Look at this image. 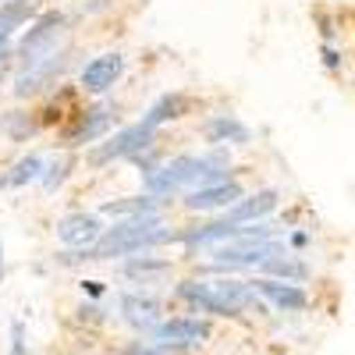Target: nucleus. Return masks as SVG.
<instances>
[{
    "label": "nucleus",
    "mask_w": 355,
    "mask_h": 355,
    "mask_svg": "<svg viewBox=\"0 0 355 355\" xmlns=\"http://www.w3.org/2000/svg\"><path fill=\"white\" fill-rule=\"evenodd\" d=\"M121 313L132 327H142V331H157V316H160V306L153 299H142V295H121Z\"/></svg>",
    "instance_id": "2eb2a0df"
},
{
    "label": "nucleus",
    "mask_w": 355,
    "mask_h": 355,
    "mask_svg": "<svg viewBox=\"0 0 355 355\" xmlns=\"http://www.w3.org/2000/svg\"><path fill=\"white\" fill-rule=\"evenodd\" d=\"M0 82H4V61H0Z\"/></svg>",
    "instance_id": "7c9ffc66"
},
{
    "label": "nucleus",
    "mask_w": 355,
    "mask_h": 355,
    "mask_svg": "<svg viewBox=\"0 0 355 355\" xmlns=\"http://www.w3.org/2000/svg\"><path fill=\"white\" fill-rule=\"evenodd\" d=\"M11 355H25V327H21V320L11 323Z\"/></svg>",
    "instance_id": "b1692460"
},
{
    "label": "nucleus",
    "mask_w": 355,
    "mask_h": 355,
    "mask_svg": "<svg viewBox=\"0 0 355 355\" xmlns=\"http://www.w3.org/2000/svg\"><path fill=\"white\" fill-rule=\"evenodd\" d=\"M206 139L210 142H249V128L242 121H234V117L220 114L206 125Z\"/></svg>",
    "instance_id": "f3484780"
},
{
    "label": "nucleus",
    "mask_w": 355,
    "mask_h": 355,
    "mask_svg": "<svg viewBox=\"0 0 355 355\" xmlns=\"http://www.w3.org/2000/svg\"><path fill=\"white\" fill-rule=\"evenodd\" d=\"M107 128H110V107H93V110H85L75 121V128L64 135V142L68 146H85V142L100 139Z\"/></svg>",
    "instance_id": "ddd939ff"
},
{
    "label": "nucleus",
    "mask_w": 355,
    "mask_h": 355,
    "mask_svg": "<svg viewBox=\"0 0 355 355\" xmlns=\"http://www.w3.org/2000/svg\"><path fill=\"white\" fill-rule=\"evenodd\" d=\"M64 25H68V18H64L61 11H46V15H40V18L33 21V28H28V33L21 36V43H18L21 64H25V68H36L40 61L53 57V46H57V40H61Z\"/></svg>",
    "instance_id": "7ed1b4c3"
},
{
    "label": "nucleus",
    "mask_w": 355,
    "mask_h": 355,
    "mask_svg": "<svg viewBox=\"0 0 355 355\" xmlns=\"http://www.w3.org/2000/svg\"><path fill=\"white\" fill-rule=\"evenodd\" d=\"M263 274H274V277H284V281H306L309 277V266L302 259H291V256H274L259 266Z\"/></svg>",
    "instance_id": "a211bd4d"
},
{
    "label": "nucleus",
    "mask_w": 355,
    "mask_h": 355,
    "mask_svg": "<svg viewBox=\"0 0 355 355\" xmlns=\"http://www.w3.org/2000/svg\"><path fill=\"white\" fill-rule=\"evenodd\" d=\"M121 355H174V352L164 348V345H142V341H135V345H128Z\"/></svg>",
    "instance_id": "5701e85b"
},
{
    "label": "nucleus",
    "mask_w": 355,
    "mask_h": 355,
    "mask_svg": "<svg viewBox=\"0 0 355 355\" xmlns=\"http://www.w3.org/2000/svg\"><path fill=\"white\" fill-rule=\"evenodd\" d=\"M202 157H174L171 164L157 167L150 178H146V189L150 196H167V192H178L185 182H196V171H199Z\"/></svg>",
    "instance_id": "39448f33"
},
{
    "label": "nucleus",
    "mask_w": 355,
    "mask_h": 355,
    "mask_svg": "<svg viewBox=\"0 0 355 355\" xmlns=\"http://www.w3.org/2000/svg\"><path fill=\"white\" fill-rule=\"evenodd\" d=\"M153 338H157L164 348H185V345H199L202 338H210V327H206L202 320H192V316H178V320L157 323Z\"/></svg>",
    "instance_id": "1a4fd4ad"
},
{
    "label": "nucleus",
    "mask_w": 355,
    "mask_h": 355,
    "mask_svg": "<svg viewBox=\"0 0 355 355\" xmlns=\"http://www.w3.org/2000/svg\"><path fill=\"white\" fill-rule=\"evenodd\" d=\"M153 146V128H146L142 121L117 132L107 146L96 150V164H107V160H117V157H142V150H150Z\"/></svg>",
    "instance_id": "423d86ee"
},
{
    "label": "nucleus",
    "mask_w": 355,
    "mask_h": 355,
    "mask_svg": "<svg viewBox=\"0 0 355 355\" xmlns=\"http://www.w3.org/2000/svg\"><path fill=\"white\" fill-rule=\"evenodd\" d=\"M164 270H167V263H164V259H153L150 252H146V256H135V259L125 266L128 277H142V281L153 277V274H164Z\"/></svg>",
    "instance_id": "412c9836"
},
{
    "label": "nucleus",
    "mask_w": 355,
    "mask_h": 355,
    "mask_svg": "<svg viewBox=\"0 0 355 355\" xmlns=\"http://www.w3.org/2000/svg\"><path fill=\"white\" fill-rule=\"evenodd\" d=\"M323 64H327L331 71L341 64V57H338V50H331V46H323Z\"/></svg>",
    "instance_id": "393cba45"
},
{
    "label": "nucleus",
    "mask_w": 355,
    "mask_h": 355,
    "mask_svg": "<svg viewBox=\"0 0 355 355\" xmlns=\"http://www.w3.org/2000/svg\"><path fill=\"white\" fill-rule=\"evenodd\" d=\"M171 231H164V220L157 214H142V217H128L121 224H114L103 231V239L93 249H78L71 256H61L64 263H78V259H114V256H135V252H150L153 245L167 242Z\"/></svg>",
    "instance_id": "f257e3e1"
},
{
    "label": "nucleus",
    "mask_w": 355,
    "mask_h": 355,
    "mask_svg": "<svg viewBox=\"0 0 355 355\" xmlns=\"http://www.w3.org/2000/svg\"><path fill=\"white\" fill-rule=\"evenodd\" d=\"M68 171H71V160H68V157L53 160V164H50V174H43V189H46V192H53V189L68 178Z\"/></svg>",
    "instance_id": "4be33fe9"
},
{
    "label": "nucleus",
    "mask_w": 355,
    "mask_h": 355,
    "mask_svg": "<svg viewBox=\"0 0 355 355\" xmlns=\"http://www.w3.org/2000/svg\"><path fill=\"white\" fill-rule=\"evenodd\" d=\"M234 202H242V189H239V182L206 185V189H196V192L185 199L189 210H231Z\"/></svg>",
    "instance_id": "9b49d317"
},
{
    "label": "nucleus",
    "mask_w": 355,
    "mask_h": 355,
    "mask_svg": "<svg viewBox=\"0 0 355 355\" xmlns=\"http://www.w3.org/2000/svg\"><path fill=\"white\" fill-rule=\"evenodd\" d=\"M125 71V57L121 53H103L96 61H89L82 68V89L85 93H107V89L121 78Z\"/></svg>",
    "instance_id": "9d476101"
},
{
    "label": "nucleus",
    "mask_w": 355,
    "mask_h": 355,
    "mask_svg": "<svg viewBox=\"0 0 355 355\" xmlns=\"http://www.w3.org/2000/svg\"><path fill=\"white\" fill-rule=\"evenodd\" d=\"M306 242H309V239H306L302 231H295V234H291V245H306Z\"/></svg>",
    "instance_id": "c85d7f7f"
},
{
    "label": "nucleus",
    "mask_w": 355,
    "mask_h": 355,
    "mask_svg": "<svg viewBox=\"0 0 355 355\" xmlns=\"http://www.w3.org/2000/svg\"><path fill=\"white\" fill-rule=\"evenodd\" d=\"M274 256H284V245L270 239H239V242H224L214 249V263L231 266V270L234 266H263Z\"/></svg>",
    "instance_id": "20e7f679"
},
{
    "label": "nucleus",
    "mask_w": 355,
    "mask_h": 355,
    "mask_svg": "<svg viewBox=\"0 0 355 355\" xmlns=\"http://www.w3.org/2000/svg\"><path fill=\"white\" fill-rule=\"evenodd\" d=\"M178 299L192 302L199 313L239 316L256 306V288H249L242 281H185V284H178Z\"/></svg>",
    "instance_id": "f03ea898"
},
{
    "label": "nucleus",
    "mask_w": 355,
    "mask_h": 355,
    "mask_svg": "<svg viewBox=\"0 0 355 355\" xmlns=\"http://www.w3.org/2000/svg\"><path fill=\"white\" fill-rule=\"evenodd\" d=\"M274 206H277V192H274V189H263V192H256V196H249V199H242V202H234L231 210L224 214V220H227V224H245V220L266 217Z\"/></svg>",
    "instance_id": "4468645a"
},
{
    "label": "nucleus",
    "mask_w": 355,
    "mask_h": 355,
    "mask_svg": "<svg viewBox=\"0 0 355 355\" xmlns=\"http://www.w3.org/2000/svg\"><path fill=\"white\" fill-rule=\"evenodd\" d=\"M157 196H146V199H125V202H107L103 206V214H110V217H121V214H128V217H142V214H157Z\"/></svg>",
    "instance_id": "6ab92c4d"
},
{
    "label": "nucleus",
    "mask_w": 355,
    "mask_h": 355,
    "mask_svg": "<svg viewBox=\"0 0 355 355\" xmlns=\"http://www.w3.org/2000/svg\"><path fill=\"white\" fill-rule=\"evenodd\" d=\"M11 33H15V25H11V21H4V18H0V53H4V43L11 40Z\"/></svg>",
    "instance_id": "a878e982"
},
{
    "label": "nucleus",
    "mask_w": 355,
    "mask_h": 355,
    "mask_svg": "<svg viewBox=\"0 0 355 355\" xmlns=\"http://www.w3.org/2000/svg\"><path fill=\"white\" fill-rule=\"evenodd\" d=\"M64 64H68V53H53V57H46V61H40L36 68H25L18 75V82H15V96L18 100H28V96L43 93L46 85L57 82V75L64 71Z\"/></svg>",
    "instance_id": "0eeeda50"
},
{
    "label": "nucleus",
    "mask_w": 355,
    "mask_h": 355,
    "mask_svg": "<svg viewBox=\"0 0 355 355\" xmlns=\"http://www.w3.org/2000/svg\"><path fill=\"white\" fill-rule=\"evenodd\" d=\"M252 288L263 295V299H270L277 309H284V313H299V309H306V302H309L302 288L284 284V281H274V277H259V281H252Z\"/></svg>",
    "instance_id": "f8f14e48"
},
{
    "label": "nucleus",
    "mask_w": 355,
    "mask_h": 355,
    "mask_svg": "<svg viewBox=\"0 0 355 355\" xmlns=\"http://www.w3.org/2000/svg\"><path fill=\"white\" fill-rule=\"evenodd\" d=\"M0 281H4V249H0Z\"/></svg>",
    "instance_id": "c756f323"
},
{
    "label": "nucleus",
    "mask_w": 355,
    "mask_h": 355,
    "mask_svg": "<svg viewBox=\"0 0 355 355\" xmlns=\"http://www.w3.org/2000/svg\"><path fill=\"white\" fill-rule=\"evenodd\" d=\"M57 239L71 249H93L103 239V227L93 214H68L57 220Z\"/></svg>",
    "instance_id": "6e6552de"
},
{
    "label": "nucleus",
    "mask_w": 355,
    "mask_h": 355,
    "mask_svg": "<svg viewBox=\"0 0 355 355\" xmlns=\"http://www.w3.org/2000/svg\"><path fill=\"white\" fill-rule=\"evenodd\" d=\"M185 107H189V103H185V96H178V93H174V96H160V100L150 107V114L142 117V125L157 132V125L174 121V117H182V114H185Z\"/></svg>",
    "instance_id": "dca6fc26"
},
{
    "label": "nucleus",
    "mask_w": 355,
    "mask_h": 355,
    "mask_svg": "<svg viewBox=\"0 0 355 355\" xmlns=\"http://www.w3.org/2000/svg\"><path fill=\"white\" fill-rule=\"evenodd\" d=\"M82 288H85V295H93V299H100V295H103V281H85Z\"/></svg>",
    "instance_id": "bb28decb"
},
{
    "label": "nucleus",
    "mask_w": 355,
    "mask_h": 355,
    "mask_svg": "<svg viewBox=\"0 0 355 355\" xmlns=\"http://www.w3.org/2000/svg\"><path fill=\"white\" fill-rule=\"evenodd\" d=\"M36 178H43V157L28 153V157H21V160L15 164V171L8 174V185L21 189L25 182H36Z\"/></svg>",
    "instance_id": "aec40b11"
},
{
    "label": "nucleus",
    "mask_w": 355,
    "mask_h": 355,
    "mask_svg": "<svg viewBox=\"0 0 355 355\" xmlns=\"http://www.w3.org/2000/svg\"><path fill=\"white\" fill-rule=\"evenodd\" d=\"M78 316H82V320H100V309H96V306H82Z\"/></svg>",
    "instance_id": "cd10ccee"
}]
</instances>
